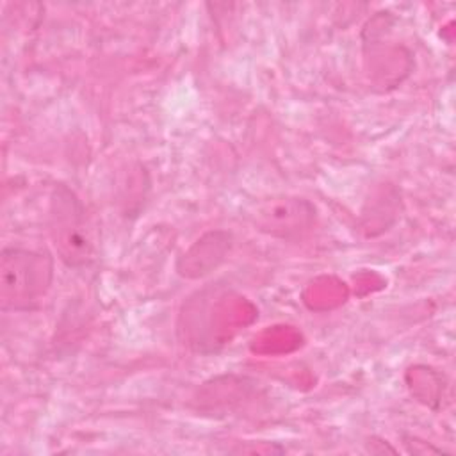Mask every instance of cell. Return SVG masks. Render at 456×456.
Segmentation results:
<instances>
[{"label": "cell", "instance_id": "obj_1", "mask_svg": "<svg viewBox=\"0 0 456 456\" xmlns=\"http://www.w3.org/2000/svg\"><path fill=\"white\" fill-rule=\"evenodd\" d=\"M52 283V258L20 248H5L0 262L2 310H28Z\"/></svg>", "mask_w": 456, "mask_h": 456}, {"label": "cell", "instance_id": "obj_2", "mask_svg": "<svg viewBox=\"0 0 456 456\" xmlns=\"http://www.w3.org/2000/svg\"><path fill=\"white\" fill-rule=\"evenodd\" d=\"M52 239L68 265H82L93 258V240L80 200L64 185L52 196Z\"/></svg>", "mask_w": 456, "mask_h": 456}]
</instances>
